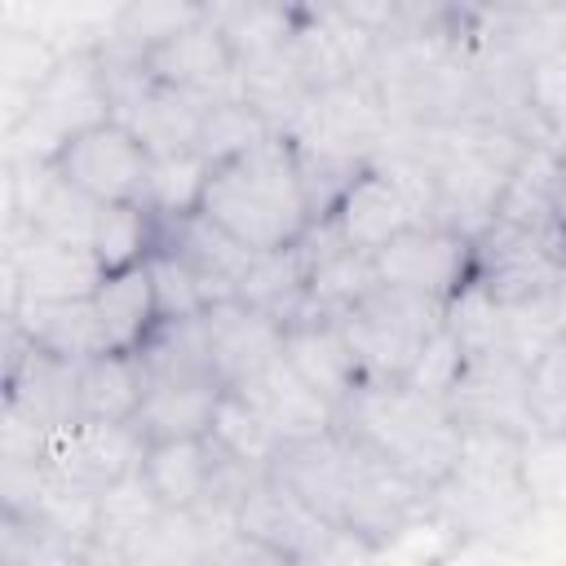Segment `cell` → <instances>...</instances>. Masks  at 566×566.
I'll use <instances>...</instances> for the list:
<instances>
[{
    "mask_svg": "<svg viewBox=\"0 0 566 566\" xmlns=\"http://www.w3.org/2000/svg\"><path fill=\"white\" fill-rule=\"evenodd\" d=\"M270 473L296 500H305L345 544L371 553L398 544L420 517H429V491L402 478L340 424L318 438L287 442Z\"/></svg>",
    "mask_w": 566,
    "mask_h": 566,
    "instance_id": "obj_1",
    "label": "cell"
},
{
    "mask_svg": "<svg viewBox=\"0 0 566 566\" xmlns=\"http://www.w3.org/2000/svg\"><path fill=\"white\" fill-rule=\"evenodd\" d=\"M199 217H208L248 252L296 248L314 230V212H310L292 137L274 133L252 150L217 164L208 172Z\"/></svg>",
    "mask_w": 566,
    "mask_h": 566,
    "instance_id": "obj_2",
    "label": "cell"
},
{
    "mask_svg": "<svg viewBox=\"0 0 566 566\" xmlns=\"http://www.w3.org/2000/svg\"><path fill=\"white\" fill-rule=\"evenodd\" d=\"M416 146H407L429 181H433V226H447L464 239H482L495 221L500 195L526 150V137L491 124V119H460L416 128Z\"/></svg>",
    "mask_w": 566,
    "mask_h": 566,
    "instance_id": "obj_3",
    "label": "cell"
},
{
    "mask_svg": "<svg viewBox=\"0 0 566 566\" xmlns=\"http://www.w3.org/2000/svg\"><path fill=\"white\" fill-rule=\"evenodd\" d=\"M336 424L424 491L455 469L464 447V429L447 398L411 389L407 380H363L336 407Z\"/></svg>",
    "mask_w": 566,
    "mask_h": 566,
    "instance_id": "obj_4",
    "label": "cell"
},
{
    "mask_svg": "<svg viewBox=\"0 0 566 566\" xmlns=\"http://www.w3.org/2000/svg\"><path fill=\"white\" fill-rule=\"evenodd\" d=\"M429 517L486 544L513 539L535 517L526 442L491 429H464L455 469L429 491Z\"/></svg>",
    "mask_w": 566,
    "mask_h": 566,
    "instance_id": "obj_5",
    "label": "cell"
},
{
    "mask_svg": "<svg viewBox=\"0 0 566 566\" xmlns=\"http://www.w3.org/2000/svg\"><path fill=\"white\" fill-rule=\"evenodd\" d=\"M111 119V88L102 57L88 44L57 57L49 80L27 97V106L9 119V142L18 164H49L71 137Z\"/></svg>",
    "mask_w": 566,
    "mask_h": 566,
    "instance_id": "obj_6",
    "label": "cell"
},
{
    "mask_svg": "<svg viewBox=\"0 0 566 566\" xmlns=\"http://www.w3.org/2000/svg\"><path fill=\"white\" fill-rule=\"evenodd\" d=\"M363 380H407L416 354L447 327V301L376 283L354 310L336 318Z\"/></svg>",
    "mask_w": 566,
    "mask_h": 566,
    "instance_id": "obj_7",
    "label": "cell"
},
{
    "mask_svg": "<svg viewBox=\"0 0 566 566\" xmlns=\"http://www.w3.org/2000/svg\"><path fill=\"white\" fill-rule=\"evenodd\" d=\"M287 137L318 155H340L358 164H376L380 150H389L394 115L385 106V93L371 71L340 80L310 97L301 119L287 128Z\"/></svg>",
    "mask_w": 566,
    "mask_h": 566,
    "instance_id": "obj_8",
    "label": "cell"
},
{
    "mask_svg": "<svg viewBox=\"0 0 566 566\" xmlns=\"http://www.w3.org/2000/svg\"><path fill=\"white\" fill-rule=\"evenodd\" d=\"M146 438L137 424H111V420H75L44 442V473L62 482L66 491H80L88 500H102L106 491L142 478Z\"/></svg>",
    "mask_w": 566,
    "mask_h": 566,
    "instance_id": "obj_9",
    "label": "cell"
},
{
    "mask_svg": "<svg viewBox=\"0 0 566 566\" xmlns=\"http://www.w3.org/2000/svg\"><path fill=\"white\" fill-rule=\"evenodd\" d=\"M106 279L102 261L93 248L62 243L27 221H9V243H4V310L18 301H88L97 283Z\"/></svg>",
    "mask_w": 566,
    "mask_h": 566,
    "instance_id": "obj_10",
    "label": "cell"
},
{
    "mask_svg": "<svg viewBox=\"0 0 566 566\" xmlns=\"http://www.w3.org/2000/svg\"><path fill=\"white\" fill-rule=\"evenodd\" d=\"M80 195L93 203H133L146 208L150 195V150L115 119L71 137L53 159H49Z\"/></svg>",
    "mask_w": 566,
    "mask_h": 566,
    "instance_id": "obj_11",
    "label": "cell"
},
{
    "mask_svg": "<svg viewBox=\"0 0 566 566\" xmlns=\"http://www.w3.org/2000/svg\"><path fill=\"white\" fill-rule=\"evenodd\" d=\"M234 531H243L248 539L274 548L279 557L296 562V566H332L336 548L345 544L305 500H296L274 473H261L256 486L248 491Z\"/></svg>",
    "mask_w": 566,
    "mask_h": 566,
    "instance_id": "obj_12",
    "label": "cell"
},
{
    "mask_svg": "<svg viewBox=\"0 0 566 566\" xmlns=\"http://www.w3.org/2000/svg\"><path fill=\"white\" fill-rule=\"evenodd\" d=\"M376 283L424 292L438 301H455L473 279V239L447 230V226H411L394 243H385L376 256Z\"/></svg>",
    "mask_w": 566,
    "mask_h": 566,
    "instance_id": "obj_13",
    "label": "cell"
},
{
    "mask_svg": "<svg viewBox=\"0 0 566 566\" xmlns=\"http://www.w3.org/2000/svg\"><path fill=\"white\" fill-rule=\"evenodd\" d=\"M526 367L517 354H473L447 394L451 416L460 429H491L531 442L535 424L526 411Z\"/></svg>",
    "mask_w": 566,
    "mask_h": 566,
    "instance_id": "obj_14",
    "label": "cell"
},
{
    "mask_svg": "<svg viewBox=\"0 0 566 566\" xmlns=\"http://www.w3.org/2000/svg\"><path fill=\"white\" fill-rule=\"evenodd\" d=\"M142 66L155 84H168V88L203 97V102L239 97V57H234L230 40L221 35V27L208 18V4H203L199 22L181 27L172 40H164Z\"/></svg>",
    "mask_w": 566,
    "mask_h": 566,
    "instance_id": "obj_15",
    "label": "cell"
},
{
    "mask_svg": "<svg viewBox=\"0 0 566 566\" xmlns=\"http://www.w3.org/2000/svg\"><path fill=\"white\" fill-rule=\"evenodd\" d=\"M203 332H208V349H212V367L217 380L226 389H239L248 380H256L270 363L283 358V327L252 310L248 301H221L203 310Z\"/></svg>",
    "mask_w": 566,
    "mask_h": 566,
    "instance_id": "obj_16",
    "label": "cell"
},
{
    "mask_svg": "<svg viewBox=\"0 0 566 566\" xmlns=\"http://www.w3.org/2000/svg\"><path fill=\"white\" fill-rule=\"evenodd\" d=\"M327 226L336 230V239L354 252H367L376 256L385 243H394L398 234H407L411 226H424L420 212L411 208V199L402 195V186L380 168L371 164L349 190L345 199L336 203V212L327 217Z\"/></svg>",
    "mask_w": 566,
    "mask_h": 566,
    "instance_id": "obj_17",
    "label": "cell"
},
{
    "mask_svg": "<svg viewBox=\"0 0 566 566\" xmlns=\"http://www.w3.org/2000/svg\"><path fill=\"white\" fill-rule=\"evenodd\" d=\"M97 208L88 195H80L53 164H22V177H13V217L62 239L93 248Z\"/></svg>",
    "mask_w": 566,
    "mask_h": 566,
    "instance_id": "obj_18",
    "label": "cell"
},
{
    "mask_svg": "<svg viewBox=\"0 0 566 566\" xmlns=\"http://www.w3.org/2000/svg\"><path fill=\"white\" fill-rule=\"evenodd\" d=\"M239 394L274 424V433L283 438V447L336 429V407H332L318 389H310V385L287 367V358L270 363L256 380L239 385Z\"/></svg>",
    "mask_w": 566,
    "mask_h": 566,
    "instance_id": "obj_19",
    "label": "cell"
},
{
    "mask_svg": "<svg viewBox=\"0 0 566 566\" xmlns=\"http://www.w3.org/2000/svg\"><path fill=\"white\" fill-rule=\"evenodd\" d=\"M4 318H13L35 349L62 363H88L97 354H111L93 296L88 301H18L13 310H4Z\"/></svg>",
    "mask_w": 566,
    "mask_h": 566,
    "instance_id": "obj_20",
    "label": "cell"
},
{
    "mask_svg": "<svg viewBox=\"0 0 566 566\" xmlns=\"http://www.w3.org/2000/svg\"><path fill=\"white\" fill-rule=\"evenodd\" d=\"M137 363H142V376H146V394L150 389H172V385H221L217 367H212L203 314L199 318H159L155 332L142 340Z\"/></svg>",
    "mask_w": 566,
    "mask_h": 566,
    "instance_id": "obj_21",
    "label": "cell"
},
{
    "mask_svg": "<svg viewBox=\"0 0 566 566\" xmlns=\"http://www.w3.org/2000/svg\"><path fill=\"white\" fill-rule=\"evenodd\" d=\"M283 358L287 367L310 385L318 389L332 407H340L358 385H363V371L340 336L336 323L327 318H310V323H292L283 332Z\"/></svg>",
    "mask_w": 566,
    "mask_h": 566,
    "instance_id": "obj_22",
    "label": "cell"
},
{
    "mask_svg": "<svg viewBox=\"0 0 566 566\" xmlns=\"http://www.w3.org/2000/svg\"><path fill=\"white\" fill-rule=\"evenodd\" d=\"M217 464L212 438H177V442H150L142 460V486L164 513H195L208 478Z\"/></svg>",
    "mask_w": 566,
    "mask_h": 566,
    "instance_id": "obj_23",
    "label": "cell"
},
{
    "mask_svg": "<svg viewBox=\"0 0 566 566\" xmlns=\"http://www.w3.org/2000/svg\"><path fill=\"white\" fill-rule=\"evenodd\" d=\"M93 305H97V318H102V332H106V345L111 354H137L142 340L155 332L159 323V310H155V287H150V270L146 261L133 265V270H115L97 283L93 292Z\"/></svg>",
    "mask_w": 566,
    "mask_h": 566,
    "instance_id": "obj_24",
    "label": "cell"
},
{
    "mask_svg": "<svg viewBox=\"0 0 566 566\" xmlns=\"http://www.w3.org/2000/svg\"><path fill=\"white\" fill-rule=\"evenodd\" d=\"M239 301H248L252 310L270 314L283 332L292 323L305 318V301H310V261L305 248H283V252H256L252 270L239 283Z\"/></svg>",
    "mask_w": 566,
    "mask_h": 566,
    "instance_id": "obj_25",
    "label": "cell"
},
{
    "mask_svg": "<svg viewBox=\"0 0 566 566\" xmlns=\"http://www.w3.org/2000/svg\"><path fill=\"white\" fill-rule=\"evenodd\" d=\"M80 420L133 424L146 402V376L137 354H97L80 363Z\"/></svg>",
    "mask_w": 566,
    "mask_h": 566,
    "instance_id": "obj_26",
    "label": "cell"
},
{
    "mask_svg": "<svg viewBox=\"0 0 566 566\" xmlns=\"http://www.w3.org/2000/svg\"><path fill=\"white\" fill-rule=\"evenodd\" d=\"M221 385H172V389H150L142 411H137V429L146 442H177V438H208L212 433V416L221 407Z\"/></svg>",
    "mask_w": 566,
    "mask_h": 566,
    "instance_id": "obj_27",
    "label": "cell"
},
{
    "mask_svg": "<svg viewBox=\"0 0 566 566\" xmlns=\"http://www.w3.org/2000/svg\"><path fill=\"white\" fill-rule=\"evenodd\" d=\"M226 455H234V460H243L248 469H256V473H270V464L279 460V451H283V438L274 433V424L239 394V389H226L221 394V407H217V416H212V433H208Z\"/></svg>",
    "mask_w": 566,
    "mask_h": 566,
    "instance_id": "obj_28",
    "label": "cell"
},
{
    "mask_svg": "<svg viewBox=\"0 0 566 566\" xmlns=\"http://www.w3.org/2000/svg\"><path fill=\"white\" fill-rule=\"evenodd\" d=\"M84 544L49 517L4 513L0 522V566H80Z\"/></svg>",
    "mask_w": 566,
    "mask_h": 566,
    "instance_id": "obj_29",
    "label": "cell"
},
{
    "mask_svg": "<svg viewBox=\"0 0 566 566\" xmlns=\"http://www.w3.org/2000/svg\"><path fill=\"white\" fill-rule=\"evenodd\" d=\"M292 9L296 4H208V18L221 27L243 66L265 53H279L292 40Z\"/></svg>",
    "mask_w": 566,
    "mask_h": 566,
    "instance_id": "obj_30",
    "label": "cell"
},
{
    "mask_svg": "<svg viewBox=\"0 0 566 566\" xmlns=\"http://www.w3.org/2000/svg\"><path fill=\"white\" fill-rule=\"evenodd\" d=\"M274 137V128L243 102V97H221V102H208L203 106V119H199V137H195V155L217 168L243 150H252L256 142Z\"/></svg>",
    "mask_w": 566,
    "mask_h": 566,
    "instance_id": "obj_31",
    "label": "cell"
},
{
    "mask_svg": "<svg viewBox=\"0 0 566 566\" xmlns=\"http://www.w3.org/2000/svg\"><path fill=\"white\" fill-rule=\"evenodd\" d=\"M155 248V212L133 208V203H102L97 226H93V256L102 261L106 274L133 270L150 256Z\"/></svg>",
    "mask_w": 566,
    "mask_h": 566,
    "instance_id": "obj_32",
    "label": "cell"
},
{
    "mask_svg": "<svg viewBox=\"0 0 566 566\" xmlns=\"http://www.w3.org/2000/svg\"><path fill=\"white\" fill-rule=\"evenodd\" d=\"M526 411L535 438L566 442V336H553L526 367Z\"/></svg>",
    "mask_w": 566,
    "mask_h": 566,
    "instance_id": "obj_33",
    "label": "cell"
},
{
    "mask_svg": "<svg viewBox=\"0 0 566 566\" xmlns=\"http://www.w3.org/2000/svg\"><path fill=\"white\" fill-rule=\"evenodd\" d=\"M522 88H526V111H531L539 142L562 146L566 142V44L526 62Z\"/></svg>",
    "mask_w": 566,
    "mask_h": 566,
    "instance_id": "obj_34",
    "label": "cell"
},
{
    "mask_svg": "<svg viewBox=\"0 0 566 566\" xmlns=\"http://www.w3.org/2000/svg\"><path fill=\"white\" fill-rule=\"evenodd\" d=\"M208 172H212V168H208L195 150H190V155L155 159V164H150V195H146V208H150L155 217H190V212H199Z\"/></svg>",
    "mask_w": 566,
    "mask_h": 566,
    "instance_id": "obj_35",
    "label": "cell"
},
{
    "mask_svg": "<svg viewBox=\"0 0 566 566\" xmlns=\"http://www.w3.org/2000/svg\"><path fill=\"white\" fill-rule=\"evenodd\" d=\"M146 270H150V287H155V310H159V318H199V314L208 310L203 283H199V274H195L181 256L155 248V252L146 256Z\"/></svg>",
    "mask_w": 566,
    "mask_h": 566,
    "instance_id": "obj_36",
    "label": "cell"
},
{
    "mask_svg": "<svg viewBox=\"0 0 566 566\" xmlns=\"http://www.w3.org/2000/svg\"><path fill=\"white\" fill-rule=\"evenodd\" d=\"M464 363H469V354H464L460 336H455L451 327H442V332H433V336L424 340V349L416 354V363H411V371H407V385H411V389H424V394H433V398H447V394L455 389Z\"/></svg>",
    "mask_w": 566,
    "mask_h": 566,
    "instance_id": "obj_37",
    "label": "cell"
},
{
    "mask_svg": "<svg viewBox=\"0 0 566 566\" xmlns=\"http://www.w3.org/2000/svg\"><path fill=\"white\" fill-rule=\"evenodd\" d=\"M190 566H296V562L279 557L274 548H265V544H256L230 526V531H212Z\"/></svg>",
    "mask_w": 566,
    "mask_h": 566,
    "instance_id": "obj_38",
    "label": "cell"
},
{
    "mask_svg": "<svg viewBox=\"0 0 566 566\" xmlns=\"http://www.w3.org/2000/svg\"><path fill=\"white\" fill-rule=\"evenodd\" d=\"M80 566H137V562H133V553H128L124 544L93 535V539L84 544V553H80Z\"/></svg>",
    "mask_w": 566,
    "mask_h": 566,
    "instance_id": "obj_39",
    "label": "cell"
},
{
    "mask_svg": "<svg viewBox=\"0 0 566 566\" xmlns=\"http://www.w3.org/2000/svg\"><path fill=\"white\" fill-rule=\"evenodd\" d=\"M548 310H553V327H557V336H566V265H562V270H557V279H553Z\"/></svg>",
    "mask_w": 566,
    "mask_h": 566,
    "instance_id": "obj_40",
    "label": "cell"
},
{
    "mask_svg": "<svg viewBox=\"0 0 566 566\" xmlns=\"http://www.w3.org/2000/svg\"><path fill=\"white\" fill-rule=\"evenodd\" d=\"M562 177H566V142H562Z\"/></svg>",
    "mask_w": 566,
    "mask_h": 566,
    "instance_id": "obj_41",
    "label": "cell"
}]
</instances>
